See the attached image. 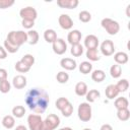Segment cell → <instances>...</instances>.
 Returning <instances> with one entry per match:
<instances>
[{
  "instance_id": "cell-11",
  "label": "cell",
  "mask_w": 130,
  "mask_h": 130,
  "mask_svg": "<svg viewBox=\"0 0 130 130\" xmlns=\"http://www.w3.org/2000/svg\"><path fill=\"white\" fill-rule=\"evenodd\" d=\"M80 41H81V32H80V30H78V29H73V30H70V31L68 32L67 42H68L71 46L80 44Z\"/></svg>"
},
{
  "instance_id": "cell-20",
  "label": "cell",
  "mask_w": 130,
  "mask_h": 130,
  "mask_svg": "<svg viewBox=\"0 0 130 130\" xmlns=\"http://www.w3.org/2000/svg\"><path fill=\"white\" fill-rule=\"evenodd\" d=\"M91 79L94 82H102L106 79V73L102 69H95L91 71Z\"/></svg>"
},
{
  "instance_id": "cell-7",
  "label": "cell",
  "mask_w": 130,
  "mask_h": 130,
  "mask_svg": "<svg viewBox=\"0 0 130 130\" xmlns=\"http://www.w3.org/2000/svg\"><path fill=\"white\" fill-rule=\"evenodd\" d=\"M19 16L21 17V19L35 21L38 17V11L36 10V8H34L31 6H26V7H23L20 9Z\"/></svg>"
},
{
  "instance_id": "cell-33",
  "label": "cell",
  "mask_w": 130,
  "mask_h": 130,
  "mask_svg": "<svg viewBox=\"0 0 130 130\" xmlns=\"http://www.w3.org/2000/svg\"><path fill=\"white\" fill-rule=\"evenodd\" d=\"M20 61L30 68L35 64V57L31 54H25V55L22 56V58L20 59Z\"/></svg>"
},
{
  "instance_id": "cell-45",
  "label": "cell",
  "mask_w": 130,
  "mask_h": 130,
  "mask_svg": "<svg viewBox=\"0 0 130 130\" xmlns=\"http://www.w3.org/2000/svg\"><path fill=\"white\" fill-rule=\"evenodd\" d=\"M14 130H28V129H27V127H25L24 125H18V126L15 127Z\"/></svg>"
},
{
  "instance_id": "cell-21",
  "label": "cell",
  "mask_w": 130,
  "mask_h": 130,
  "mask_svg": "<svg viewBox=\"0 0 130 130\" xmlns=\"http://www.w3.org/2000/svg\"><path fill=\"white\" fill-rule=\"evenodd\" d=\"M44 39L47 43L53 44L57 39V32L53 28H48L44 31Z\"/></svg>"
},
{
  "instance_id": "cell-29",
  "label": "cell",
  "mask_w": 130,
  "mask_h": 130,
  "mask_svg": "<svg viewBox=\"0 0 130 130\" xmlns=\"http://www.w3.org/2000/svg\"><path fill=\"white\" fill-rule=\"evenodd\" d=\"M83 51H84V49L81 44L73 45V46H71V49H70V53L73 57H80L83 54Z\"/></svg>"
},
{
  "instance_id": "cell-35",
  "label": "cell",
  "mask_w": 130,
  "mask_h": 130,
  "mask_svg": "<svg viewBox=\"0 0 130 130\" xmlns=\"http://www.w3.org/2000/svg\"><path fill=\"white\" fill-rule=\"evenodd\" d=\"M78 18H79V20H80L81 22L86 23V22H89V21L91 20V14H90V12H88L87 10H82V11L79 12Z\"/></svg>"
},
{
  "instance_id": "cell-28",
  "label": "cell",
  "mask_w": 130,
  "mask_h": 130,
  "mask_svg": "<svg viewBox=\"0 0 130 130\" xmlns=\"http://www.w3.org/2000/svg\"><path fill=\"white\" fill-rule=\"evenodd\" d=\"M110 74L113 78H119L122 75V67L118 64H113L110 67Z\"/></svg>"
},
{
  "instance_id": "cell-3",
  "label": "cell",
  "mask_w": 130,
  "mask_h": 130,
  "mask_svg": "<svg viewBox=\"0 0 130 130\" xmlns=\"http://www.w3.org/2000/svg\"><path fill=\"white\" fill-rule=\"evenodd\" d=\"M101 25L111 36L117 35L119 32V30H120V24H119V22L116 21V20H114V19H112V18H109V17L103 18L102 21H101Z\"/></svg>"
},
{
  "instance_id": "cell-14",
  "label": "cell",
  "mask_w": 130,
  "mask_h": 130,
  "mask_svg": "<svg viewBox=\"0 0 130 130\" xmlns=\"http://www.w3.org/2000/svg\"><path fill=\"white\" fill-rule=\"evenodd\" d=\"M60 66L68 71H72L77 67V63L72 58H63L60 60Z\"/></svg>"
},
{
  "instance_id": "cell-31",
  "label": "cell",
  "mask_w": 130,
  "mask_h": 130,
  "mask_svg": "<svg viewBox=\"0 0 130 130\" xmlns=\"http://www.w3.org/2000/svg\"><path fill=\"white\" fill-rule=\"evenodd\" d=\"M119 92H125L127 91V89L129 88V81L126 79V78H123V79H120L117 84H116Z\"/></svg>"
},
{
  "instance_id": "cell-43",
  "label": "cell",
  "mask_w": 130,
  "mask_h": 130,
  "mask_svg": "<svg viewBox=\"0 0 130 130\" xmlns=\"http://www.w3.org/2000/svg\"><path fill=\"white\" fill-rule=\"evenodd\" d=\"M6 57H7L6 50L4 49V47L0 46V60H4V59H6Z\"/></svg>"
},
{
  "instance_id": "cell-47",
  "label": "cell",
  "mask_w": 130,
  "mask_h": 130,
  "mask_svg": "<svg viewBox=\"0 0 130 130\" xmlns=\"http://www.w3.org/2000/svg\"><path fill=\"white\" fill-rule=\"evenodd\" d=\"M83 130H91V129H90V128H84Z\"/></svg>"
},
{
  "instance_id": "cell-42",
  "label": "cell",
  "mask_w": 130,
  "mask_h": 130,
  "mask_svg": "<svg viewBox=\"0 0 130 130\" xmlns=\"http://www.w3.org/2000/svg\"><path fill=\"white\" fill-rule=\"evenodd\" d=\"M8 77V72L4 68H0V82L3 80H6Z\"/></svg>"
},
{
  "instance_id": "cell-26",
  "label": "cell",
  "mask_w": 130,
  "mask_h": 130,
  "mask_svg": "<svg viewBox=\"0 0 130 130\" xmlns=\"http://www.w3.org/2000/svg\"><path fill=\"white\" fill-rule=\"evenodd\" d=\"M86 58L89 60V61H99L101 59V57L99 56V52H98V49H87L86 50Z\"/></svg>"
},
{
  "instance_id": "cell-19",
  "label": "cell",
  "mask_w": 130,
  "mask_h": 130,
  "mask_svg": "<svg viewBox=\"0 0 130 130\" xmlns=\"http://www.w3.org/2000/svg\"><path fill=\"white\" fill-rule=\"evenodd\" d=\"M1 123L4 128L6 129H12L15 126V118L12 115H6L2 118Z\"/></svg>"
},
{
  "instance_id": "cell-39",
  "label": "cell",
  "mask_w": 130,
  "mask_h": 130,
  "mask_svg": "<svg viewBox=\"0 0 130 130\" xmlns=\"http://www.w3.org/2000/svg\"><path fill=\"white\" fill-rule=\"evenodd\" d=\"M10 88H11V84L10 82L8 81V79L6 80H3L0 82V91L2 93H7L10 91Z\"/></svg>"
},
{
  "instance_id": "cell-24",
  "label": "cell",
  "mask_w": 130,
  "mask_h": 130,
  "mask_svg": "<svg viewBox=\"0 0 130 130\" xmlns=\"http://www.w3.org/2000/svg\"><path fill=\"white\" fill-rule=\"evenodd\" d=\"M85 98H86L87 103H93V102H95L98 99L101 98V92H100L98 89H90V90H88L87 93L85 94Z\"/></svg>"
},
{
  "instance_id": "cell-37",
  "label": "cell",
  "mask_w": 130,
  "mask_h": 130,
  "mask_svg": "<svg viewBox=\"0 0 130 130\" xmlns=\"http://www.w3.org/2000/svg\"><path fill=\"white\" fill-rule=\"evenodd\" d=\"M3 47H4V49L6 50V52L11 53V54L16 53V52L18 51V49H19L18 47H16V46L12 45L11 43H9L7 40H5V41H4V43H3Z\"/></svg>"
},
{
  "instance_id": "cell-5",
  "label": "cell",
  "mask_w": 130,
  "mask_h": 130,
  "mask_svg": "<svg viewBox=\"0 0 130 130\" xmlns=\"http://www.w3.org/2000/svg\"><path fill=\"white\" fill-rule=\"evenodd\" d=\"M60 118L56 114H49L45 120H43V125L41 130H55L60 125Z\"/></svg>"
},
{
  "instance_id": "cell-23",
  "label": "cell",
  "mask_w": 130,
  "mask_h": 130,
  "mask_svg": "<svg viewBox=\"0 0 130 130\" xmlns=\"http://www.w3.org/2000/svg\"><path fill=\"white\" fill-rule=\"evenodd\" d=\"M27 43L29 45H36L38 44L39 42V39H40V36H39V32L35 29H29L27 32Z\"/></svg>"
},
{
  "instance_id": "cell-44",
  "label": "cell",
  "mask_w": 130,
  "mask_h": 130,
  "mask_svg": "<svg viewBox=\"0 0 130 130\" xmlns=\"http://www.w3.org/2000/svg\"><path fill=\"white\" fill-rule=\"evenodd\" d=\"M100 130H113V127L110 124H103L101 126Z\"/></svg>"
},
{
  "instance_id": "cell-15",
  "label": "cell",
  "mask_w": 130,
  "mask_h": 130,
  "mask_svg": "<svg viewBox=\"0 0 130 130\" xmlns=\"http://www.w3.org/2000/svg\"><path fill=\"white\" fill-rule=\"evenodd\" d=\"M79 1L78 0H58L57 5L61 8H66V9H74L78 6Z\"/></svg>"
},
{
  "instance_id": "cell-36",
  "label": "cell",
  "mask_w": 130,
  "mask_h": 130,
  "mask_svg": "<svg viewBox=\"0 0 130 130\" xmlns=\"http://www.w3.org/2000/svg\"><path fill=\"white\" fill-rule=\"evenodd\" d=\"M69 103V100L67 99V98H64V96H61V98H59L56 102H55V107H56V109L57 110H59V111H61L67 104Z\"/></svg>"
},
{
  "instance_id": "cell-8",
  "label": "cell",
  "mask_w": 130,
  "mask_h": 130,
  "mask_svg": "<svg viewBox=\"0 0 130 130\" xmlns=\"http://www.w3.org/2000/svg\"><path fill=\"white\" fill-rule=\"evenodd\" d=\"M52 49L53 52L57 55H63L66 51H67V43L61 39V38H57L56 41L52 44Z\"/></svg>"
},
{
  "instance_id": "cell-40",
  "label": "cell",
  "mask_w": 130,
  "mask_h": 130,
  "mask_svg": "<svg viewBox=\"0 0 130 130\" xmlns=\"http://www.w3.org/2000/svg\"><path fill=\"white\" fill-rule=\"evenodd\" d=\"M14 0H0V9H6L14 4Z\"/></svg>"
},
{
  "instance_id": "cell-34",
  "label": "cell",
  "mask_w": 130,
  "mask_h": 130,
  "mask_svg": "<svg viewBox=\"0 0 130 130\" xmlns=\"http://www.w3.org/2000/svg\"><path fill=\"white\" fill-rule=\"evenodd\" d=\"M14 68H15V70H16L17 72H19V73H26V72H28V71L30 70V68H29L28 66H26L24 63H22L20 60L15 63Z\"/></svg>"
},
{
  "instance_id": "cell-41",
  "label": "cell",
  "mask_w": 130,
  "mask_h": 130,
  "mask_svg": "<svg viewBox=\"0 0 130 130\" xmlns=\"http://www.w3.org/2000/svg\"><path fill=\"white\" fill-rule=\"evenodd\" d=\"M21 24H22V26H23L24 28H26V29H31V27L35 25V21L22 19V20H21Z\"/></svg>"
},
{
  "instance_id": "cell-4",
  "label": "cell",
  "mask_w": 130,
  "mask_h": 130,
  "mask_svg": "<svg viewBox=\"0 0 130 130\" xmlns=\"http://www.w3.org/2000/svg\"><path fill=\"white\" fill-rule=\"evenodd\" d=\"M77 116L79 118L80 121L82 122H88L91 119L92 116V110H91V106L89 105V103L85 102V103H81L78 106L77 109Z\"/></svg>"
},
{
  "instance_id": "cell-18",
  "label": "cell",
  "mask_w": 130,
  "mask_h": 130,
  "mask_svg": "<svg viewBox=\"0 0 130 130\" xmlns=\"http://www.w3.org/2000/svg\"><path fill=\"white\" fill-rule=\"evenodd\" d=\"M114 60L116 62V64L118 65H123V64H126L129 60V57H128V54L125 53V52H117L114 54Z\"/></svg>"
},
{
  "instance_id": "cell-22",
  "label": "cell",
  "mask_w": 130,
  "mask_h": 130,
  "mask_svg": "<svg viewBox=\"0 0 130 130\" xmlns=\"http://www.w3.org/2000/svg\"><path fill=\"white\" fill-rule=\"evenodd\" d=\"M114 106L117 110H121V109H127L129 106V102L125 96H119L115 100L114 102Z\"/></svg>"
},
{
  "instance_id": "cell-17",
  "label": "cell",
  "mask_w": 130,
  "mask_h": 130,
  "mask_svg": "<svg viewBox=\"0 0 130 130\" xmlns=\"http://www.w3.org/2000/svg\"><path fill=\"white\" fill-rule=\"evenodd\" d=\"M74 90H75V93L78 95V96H85V94L87 93L88 91V87H87V84L83 81H79L75 84V87H74Z\"/></svg>"
},
{
  "instance_id": "cell-13",
  "label": "cell",
  "mask_w": 130,
  "mask_h": 130,
  "mask_svg": "<svg viewBox=\"0 0 130 130\" xmlns=\"http://www.w3.org/2000/svg\"><path fill=\"white\" fill-rule=\"evenodd\" d=\"M12 85L16 89H22L26 86V77L22 74H17L12 79Z\"/></svg>"
},
{
  "instance_id": "cell-9",
  "label": "cell",
  "mask_w": 130,
  "mask_h": 130,
  "mask_svg": "<svg viewBox=\"0 0 130 130\" xmlns=\"http://www.w3.org/2000/svg\"><path fill=\"white\" fill-rule=\"evenodd\" d=\"M100 48H101V53L106 57L112 56L115 52V45L111 40H105L101 44Z\"/></svg>"
},
{
  "instance_id": "cell-2",
  "label": "cell",
  "mask_w": 130,
  "mask_h": 130,
  "mask_svg": "<svg viewBox=\"0 0 130 130\" xmlns=\"http://www.w3.org/2000/svg\"><path fill=\"white\" fill-rule=\"evenodd\" d=\"M6 40L19 48L24 43H27V35L24 30H11L8 32Z\"/></svg>"
},
{
  "instance_id": "cell-38",
  "label": "cell",
  "mask_w": 130,
  "mask_h": 130,
  "mask_svg": "<svg viewBox=\"0 0 130 130\" xmlns=\"http://www.w3.org/2000/svg\"><path fill=\"white\" fill-rule=\"evenodd\" d=\"M60 112L62 113V115H63L64 117H66V118L70 117V116L73 114V106H72V104L69 102Z\"/></svg>"
},
{
  "instance_id": "cell-16",
  "label": "cell",
  "mask_w": 130,
  "mask_h": 130,
  "mask_svg": "<svg viewBox=\"0 0 130 130\" xmlns=\"http://www.w3.org/2000/svg\"><path fill=\"white\" fill-rule=\"evenodd\" d=\"M119 93H120V92H119V90H118L116 84H109V85L106 87V89H105V94H106V96H107L109 100H114L115 98L118 96Z\"/></svg>"
},
{
  "instance_id": "cell-32",
  "label": "cell",
  "mask_w": 130,
  "mask_h": 130,
  "mask_svg": "<svg viewBox=\"0 0 130 130\" xmlns=\"http://www.w3.org/2000/svg\"><path fill=\"white\" fill-rule=\"evenodd\" d=\"M56 79L59 83L61 84H64V83H67L68 80H69V74L66 72V71H59L56 75Z\"/></svg>"
},
{
  "instance_id": "cell-25",
  "label": "cell",
  "mask_w": 130,
  "mask_h": 130,
  "mask_svg": "<svg viewBox=\"0 0 130 130\" xmlns=\"http://www.w3.org/2000/svg\"><path fill=\"white\" fill-rule=\"evenodd\" d=\"M78 69L82 74H88L92 71V64L89 61H83L78 65Z\"/></svg>"
},
{
  "instance_id": "cell-46",
  "label": "cell",
  "mask_w": 130,
  "mask_h": 130,
  "mask_svg": "<svg viewBox=\"0 0 130 130\" xmlns=\"http://www.w3.org/2000/svg\"><path fill=\"white\" fill-rule=\"evenodd\" d=\"M58 130H73L71 127H63V128H60Z\"/></svg>"
},
{
  "instance_id": "cell-30",
  "label": "cell",
  "mask_w": 130,
  "mask_h": 130,
  "mask_svg": "<svg viewBox=\"0 0 130 130\" xmlns=\"http://www.w3.org/2000/svg\"><path fill=\"white\" fill-rule=\"evenodd\" d=\"M11 112L14 118H22L25 114V108L23 106H15L12 108Z\"/></svg>"
},
{
  "instance_id": "cell-6",
  "label": "cell",
  "mask_w": 130,
  "mask_h": 130,
  "mask_svg": "<svg viewBox=\"0 0 130 130\" xmlns=\"http://www.w3.org/2000/svg\"><path fill=\"white\" fill-rule=\"evenodd\" d=\"M27 127L28 130H41L43 125V119L39 114H29L27 116Z\"/></svg>"
},
{
  "instance_id": "cell-10",
  "label": "cell",
  "mask_w": 130,
  "mask_h": 130,
  "mask_svg": "<svg viewBox=\"0 0 130 130\" xmlns=\"http://www.w3.org/2000/svg\"><path fill=\"white\" fill-rule=\"evenodd\" d=\"M58 22H59L60 27L63 29H66V30L71 29L73 26V20L68 14H64V13L61 14L58 18Z\"/></svg>"
},
{
  "instance_id": "cell-12",
  "label": "cell",
  "mask_w": 130,
  "mask_h": 130,
  "mask_svg": "<svg viewBox=\"0 0 130 130\" xmlns=\"http://www.w3.org/2000/svg\"><path fill=\"white\" fill-rule=\"evenodd\" d=\"M84 47L86 49H98L99 38L94 35H87L84 39Z\"/></svg>"
},
{
  "instance_id": "cell-27",
  "label": "cell",
  "mask_w": 130,
  "mask_h": 130,
  "mask_svg": "<svg viewBox=\"0 0 130 130\" xmlns=\"http://www.w3.org/2000/svg\"><path fill=\"white\" fill-rule=\"evenodd\" d=\"M117 118L122 121V122H125V121H128L129 118H130V111L129 109H121V110H117Z\"/></svg>"
},
{
  "instance_id": "cell-1",
  "label": "cell",
  "mask_w": 130,
  "mask_h": 130,
  "mask_svg": "<svg viewBox=\"0 0 130 130\" xmlns=\"http://www.w3.org/2000/svg\"><path fill=\"white\" fill-rule=\"evenodd\" d=\"M50 104L48 92L40 87H34L25 93V105L36 114H43Z\"/></svg>"
}]
</instances>
